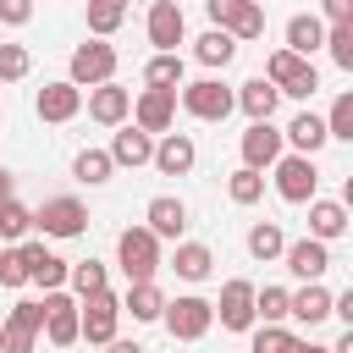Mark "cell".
<instances>
[{
    "label": "cell",
    "mask_w": 353,
    "mask_h": 353,
    "mask_svg": "<svg viewBox=\"0 0 353 353\" xmlns=\"http://www.w3.org/2000/svg\"><path fill=\"white\" fill-rule=\"evenodd\" d=\"M116 265H121L127 281H154V270H160V237L149 226H127L116 237Z\"/></svg>",
    "instance_id": "cell-1"
},
{
    "label": "cell",
    "mask_w": 353,
    "mask_h": 353,
    "mask_svg": "<svg viewBox=\"0 0 353 353\" xmlns=\"http://www.w3.org/2000/svg\"><path fill=\"white\" fill-rule=\"evenodd\" d=\"M160 325H165L176 342H199V336H210V325H215V309H210V298H199V292H182V298H165V309H160Z\"/></svg>",
    "instance_id": "cell-2"
},
{
    "label": "cell",
    "mask_w": 353,
    "mask_h": 353,
    "mask_svg": "<svg viewBox=\"0 0 353 353\" xmlns=\"http://www.w3.org/2000/svg\"><path fill=\"white\" fill-rule=\"evenodd\" d=\"M259 77H270L287 99H314V88H320V72H314V61H303V55H292L287 44L265 61V72Z\"/></svg>",
    "instance_id": "cell-3"
},
{
    "label": "cell",
    "mask_w": 353,
    "mask_h": 353,
    "mask_svg": "<svg viewBox=\"0 0 353 353\" xmlns=\"http://www.w3.org/2000/svg\"><path fill=\"white\" fill-rule=\"evenodd\" d=\"M116 325H121V298L105 287V292H88L83 303H77V342H94V347H105L110 336H116Z\"/></svg>",
    "instance_id": "cell-4"
},
{
    "label": "cell",
    "mask_w": 353,
    "mask_h": 353,
    "mask_svg": "<svg viewBox=\"0 0 353 353\" xmlns=\"http://www.w3.org/2000/svg\"><path fill=\"white\" fill-rule=\"evenodd\" d=\"M110 77H116V44H105V39H83V44L72 50V61H66V83L94 88V83H110Z\"/></svg>",
    "instance_id": "cell-5"
},
{
    "label": "cell",
    "mask_w": 353,
    "mask_h": 353,
    "mask_svg": "<svg viewBox=\"0 0 353 353\" xmlns=\"http://www.w3.org/2000/svg\"><path fill=\"white\" fill-rule=\"evenodd\" d=\"M33 226H39L44 237H83V232H88V204L72 199V193H55V199H44V204L33 210Z\"/></svg>",
    "instance_id": "cell-6"
},
{
    "label": "cell",
    "mask_w": 353,
    "mask_h": 353,
    "mask_svg": "<svg viewBox=\"0 0 353 353\" xmlns=\"http://www.w3.org/2000/svg\"><path fill=\"white\" fill-rule=\"evenodd\" d=\"M204 11H210V22L226 28L237 44L265 39V6H259V0H204Z\"/></svg>",
    "instance_id": "cell-7"
},
{
    "label": "cell",
    "mask_w": 353,
    "mask_h": 353,
    "mask_svg": "<svg viewBox=\"0 0 353 353\" xmlns=\"http://www.w3.org/2000/svg\"><path fill=\"white\" fill-rule=\"evenodd\" d=\"M182 110L199 121H226L237 110V94L221 77H199V83H182Z\"/></svg>",
    "instance_id": "cell-8"
},
{
    "label": "cell",
    "mask_w": 353,
    "mask_h": 353,
    "mask_svg": "<svg viewBox=\"0 0 353 353\" xmlns=\"http://www.w3.org/2000/svg\"><path fill=\"white\" fill-rule=\"evenodd\" d=\"M39 331H44V298H22V303H11V314L0 325V342H6V353H33Z\"/></svg>",
    "instance_id": "cell-9"
},
{
    "label": "cell",
    "mask_w": 353,
    "mask_h": 353,
    "mask_svg": "<svg viewBox=\"0 0 353 353\" xmlns=\"http://www.w3.org/2000/svg\"><path fill=\"white\" fill-rule=\"evenodd\" d=\"M270 171H276V193H281L287 204H309V199H314V188H320L314 154H281Z\"/></svg>",
    "instance_id": "cell-10"
},
{
    "label": "cell",
    "mask_w": 353,
    "mask_h": 353,
    "mask_svg": "<svg viewBox=\"0 0 353 353\" xmlns=\"http://www.w3.org/2000/svg\"><path fill=\"white\" fill-rule=\"evenodd\" d=\"M210 309H215L221 331H254V281L232 276V281L221 287V298H215Z\"/></svg>",
    "instance_id": "cell-11"
},
{
    "label": "cell",
    "mask_w": 353,
    "mask_h": 353,
    "mask_svg": "<svg viewBox=\"0 0 353 353\" xmlns=\"http://www.w3.org/2000/svg\"><path fill=\"white\" fill-rule=\"evenodd\" d=\"M132 121L143 127V132H171L176 127V88H143L138 99H132Z\"/></svg>",
    "instance_id": "cell-12"
},
{
    "label": "cell",
    "mask_w": 353,
    "mask_h": 353,
    "mask_svg": "<svg viewBox=\"0 0 353 353\" xmlns=\"http://www.w3.org/2000/svg\"><path fill=\"white\" fill-rule=\"evenodd\" d=\"M237 149H243V165H254V171H270V165L287 154L281 127H270V121H248V132L237 138Z\"/></svg>",
    "instance_id": "cell-13"
},
{
    "label": "cell",
    "mask_w": 353,
    "mask_h": 353,
    "mask_svg": "<svg viewBox=\"0 0 353 353\" xmlns=\"http://www.w3.org/2000/svg\"><path fill=\"white\" fill-rule=\"evenodd\" d=\"M143 33H149L154 50H176V44L188 39V17H182V6H176V0H154L149 17H143Z\"/></svg>",
    "instance_id": "cell-14"
},
{
    "label": "cell",
    "mask_w": 353,
    "mask_h": 353,
    "mask_svg": "<svg viewBox=\"0 0 353 353\" xmlns=\"http://www.w3.org/2000/svg\"><path fill=\"white\" fill-rule=\"evenodd\" d=\"M39 336H50V347H72L77 342V298H66L61 287L44 292V331Z\"/></svg>",
    "instance_id": "cell-15"
},
{
    "label": "cell",
    "mask_w": 353,
    "mask_h": 353,
    "mask_svg": "<svg viewBox=\"0 0 353 353\" xmlns=\"http://www.w3.org/2000/svg\"><path fill=\"white\" fill-rule=\"evenodd\" d=\"M33 110H39V121H72L77 110H83V88L77 83H66V77H55V83H44L39 88V99H33Z\"/></svg>",
    "instance_id": "cell-16"
},
{
    "label": "cell",
    "mask_w": 353,
    "mask_h": 353,
    "mask_svg": "<svg viewBox=\"0 0 353 353\" xmlns=\"http://www.w3.org/2000/svg\"><path fill=\"white\" fill-rule=\"evenodd\" d=\"M88 116H94L99 127H121V121L132 116V88H121L116 77H110V83H94V88H88Z\"/></svg>",
    "instance_id": "cell-17"
},
{
    "label": "cell",
    "mask_w": 353,
    "mask_h": 353,
    "mask_svg": "<svg viewBox=\"0 0 353 353\" xmlns=\"http://www.w3.org/2000/svg\"><path fill=\"white\" fill-rule=\"evenodd\" d=\"M193 160H199V149H193V138H188V132H160V138H154L149 165H154L160 176H188V171H193Z\"/></svg>",
    "instance_id": "cell-18"
},
{
    "label": "cell",
    "mask_w": 353,
    "mask_h": 353,
    "mask_svg": "<svg viewBox=\"0 0 353 353\" xmlns=\"http://www.w3.org/2000/svg\"><path fill=\"white\" fill-rule=\"evenodd\" d=\"M281 259H287V270H292L298 281H320V276L331 270V243H320V237H298V243L281 248Z\"/></svg>",
    "instance_id": "cell-19"
},
{
    "label": "cell",
    "mask_w": 353,
    "mask_h": 353,
    "mask_svg": "<svg viewBox=\"0 0 353 353\" xmlns=\"http://www.w3.org/2000/svg\"><path fill=\"white\" fill-rule=\"evenodd\" d=\"M143 226L165 243H182V232H188V204L176 199V193H160V199H149V210H143Z\"/></svg>",
    "instance_id": "cell-20"
},
{
    "label": "cell",
    "mask_w": 353,
    "mask_h": 353,
    "mask_svg": "<svg viewBox=\"0 0 353 353\" xmlns=\"http://www.w3.org/2000/svg\"><path fill=\"white\" fill-rule=\"evenodd\" d=\"M105 154H110L116 165H132V171H138V165H149V154H154V132H143L138 121H121Z\"/></svg>",
    "instance_id": "cell-21"
},
{
    "label": "cell",
    "mask_w": 353,
    "mask_h": 353,
    "mask_svg": "<svg viewBox=\"0 0 353 353\" xmlns=\"http://www.w3.org/2000/svg\"><path fill=\"white\" fill-rule=\"evenodd\" d=\"M22 259H28V281L39 287V292H55V287H66V259L61 254H50L44 243H22Z\"/></svg>",
    "instance_id": "cell-22"
},
{
    "label": "cell",
    "mask_w": 353,
    "mask_h": 353,
    "mask_svg": "<svg viewBox=\"0 0 353 353\" xmlns=\"http://www.w3.org/2000/svg\"><path fill=\"white\" fill-rule=\"evenodd\" d=\"M287 320H298V325H325V320H331V292H325L320 281H303L298 292H287Z\"/></svg>",
    "instance_id": "cell-23"
},
{
    "label": "cell",
    "mask_w": 353,
    "mask_h": 353,
    "mask_svg": "<svg viewBox=\"0 0 353 353\" xmlns=\"http://www.w3.org/2000/svg\"><path fill=\"white\" fill-rule=\"evenodd\" d=\"M276 105H281V88H276L270 77H248V83L237 88V110H243L248 121H270Z\"/></svg>",
    "instance_id": "cell-24"
},
{
    "label": "cell",
    "mask_w": 353,
    "mask_h": 353,
    "mask_svg": "<svg viewBox=\"0 0 353 353\" xmlns=\"http://www.w3.org/2000/svg\"><path fill=\"white\" fill-rule=\"evenodd\" d=\"M281 143H292V154H320V149L331 143V138H325V116H314V110H298V116L287 121Z\"/></svg>",
    "instance_id": "cell-25"
},
{
    "label": "cell",
    "mask_w": 353,
    "mask_h": 353,
    "mask_svg": "<svg viewBox=\"0 0 353 353\" xmlns=\"http://www.w3.org/2000/svg\"><path fill=\"white\" fill-rule=\"evenodd\" d=\"M342 232H347V204L342 199H309V237L336 243Z\"/></svg>",
    "instance_id": "cell-26"
},
{
    "label": "cell",
    "mask_w": 353,
    "mask_h": 353,
    "mask_svg": "<svg viewBox=\"0 0 353 353\" xmlns=\"http://www.w3.org/2000/svg\"><path fill=\"white\" fill-rule=\"evenodd\" d=\"M320 44H325V17H314V11H298V17L287 22V50L309 61Z\"/></svg>",
    "instance_id": "cell-27"
},
{
    "label": "cell",
    "mask_w": 353,
    "mask_h": 353,
    "mask_svg": "<svg viewBox=\"0 0 353 353\" xmlns=\"http://www.w3.org/2000/svg\"><path fill=\"white\" fill-rule=\"evenodd\" d=\"M160 309H165V292H160V281H127V298H121V314H132V320H160Z\"/></svg>",
    "instance_id": "cell-28"
},
{
    "label": "cell",
    "mask_w": 353,
    "mask_h": 353,
    "mask_svg": "<svg viewBox=\"0 0 353 353\" xmlns=\"http://www.w3.org/2000/svg\"><path fill=\"white\" fill-rule=\"evenodd\" d=\"M232 55H237V39L226 28H210V33L193 39V61L199 66H232Z\"/></svg>",
    "instance_id": "cell-29"
},
{
    "label": "cell",
    "mask_w": 353,
    "mask_h": 353,
    "mask_svg": "<svg viewBox=\"0 0 353 353\" xmlns=\"http://www.w3.org/2000/svg\"><path fill=\"white\" fill-rule=\"evenodd\" d=\"M171 270H176L182 281H210V270H215V254H210L204 243H176V254H171Z\"/></svg>",
    "instance_id": "cell-30"
},
{
    "label": "cell",
    "mask_w": 353,
    "mask_h": 353,
    "mask_svg": "<svg viewBox=\"0 0 353 353\" xmlns=\"http://www.w3.org/2000/svg\"><path fill=\"white\" fill-rule=\"evenodd\" d=\"M182 72H188V66H182L176 50H154L149 66H143V83H149V88H182Z\"/></svg>",
    "instance_id": "cell-31"
},
{
    "label": "cell",
    "mask_w": 353,
    "mask_h": 353,
    "mask_svg": "<svg viewBox=\"0 0 353 353\" xmlns=\"http://www.w3.org/2000/svg\"><path fill=\"white\" fill-rule=\"evenodd\" d=\"M226 199H232V204H243V210H248V204H259V199H265V171L237 165V171L226 176Z\"/></svg>",
    "instance_id": "cell-32"
},
{
    "label": "cell",
    "mask_w": 353,
    "mask_h": 353,
    "mask_svg": "<svg viewBox=\"0 0 353 353\" xmlns=\"http://www.w3.org/2000/svg\"><path fill=\"white\" fill-rule=\"evenodd\" d=\"M281 248H287V237H281V226H276V221H254V226H248V254H254L259 265L281 259Z\"/></svg>",
    "instance_id": "cell-33"
},
{
    "label": "cell",
    "mask_w": 353,
    "mask_h": 353,
    "mask_svg": "<svg viewBox=\"0 0 353 353\" xmlns=\"http://www.w3.org/2000/svg\"><path fill=\"white\" fill-rule=\"evenodd\" d=\"M110 171H116V160H110L105 149H83V154L72 160V176H77V182H88V188L110 182Z\"/></svg>",
    "instance_id": "cell-34"
},
{
    "label": "cell",
    "mask_w": 353,
    "mask_h": 353,
    "mask_svg": "<svg viewBox=\"0 0 353 353\" xmlns=\"http://www.w3.org/2000/svg\"><path fill=\"white\" fill-rule=\"evenodd\" d=\"M28 232H33V210L17 204V193L0 199V243H17V237H28Z\"/></svg>",
    "instance_id": "cell-35"
},
{
    "label": "cell",
    "mask_w": 353,
    "mask_h": 353,
    "mask_svg": "<svg viewBox=\"0 0 353 353\" xmlns=\"http://www.w3.org/2000/svg\"><path fill=\"white\" fill-rule=\"evenodd\" d=\"M127 17V0H88V33L94 39H110Z\"/></svg>",
    "instance_id": "cell-36"
},
{
    "label": "cell",
    "mask_w": 353,
    "mask_h": 353,
    "mask_svg": "<svg viewBox=\"0 0 353 353\" xmlns=\"http://www.w3.org/2000/svg\"><path fill=\"white\" fill-rule=\"evenodd\" d=\"M287 320V287H254V325Z\"/></svg>",
    "instance_id": "cell-37"
},
{
    "label": "cell",
    "mask_w": 353,
    "mask_h": 353,
    "mask_svg": "<svg viewBox=\"0 0 353 353\" xmlns=\"http://www.w3.org/2000/svg\"><path fill=\"white\" fill-rule=\"evenodd\" d=\"M320 50H331V61L342 72H353V22H325V44Z\"/></svg>",
    "instance_id": "cell-38"
},
{
    "label": "cell",
    "mask_w": 353,
    "mask_h": 353,
    "mask_svg": "<svg viewBox=\"0 0 353 353\" xmlns=\"http://www.w3.org/2000/svg\"><path fill=\"white\" fill-rule=\"evenodd\" d=\"M325 138L353 143V94H336V99H331V110H325Z\"/></svg>",
    "instance_id": "cell-39"
},
{
    "label": "cell",
    "mask_w": 353,
    "mask_h": 353,
    "mask_svg": "<svg viewBox=\"0 0 353 353\" xmlns=\"http://www.w3.org/2000/svg\"><path fill=\"white\" fill-rule=\"evenodd\" d=\"M66 281L77 287V298H88V292H105V287H110V276H105V265H99V259H77V265L66 270Z\"/></svg>",
    "instance_id": "cell-40"
},
{
    "label": "cell",
    "mask_w": 353,
    "mask_h": 353,
    "mask_svg": "<svg viewBox=\"0 0 353 353\" xmlns=\"http://www.w3.org/2000/svg\"><path fill=\"white\" fill-rule=\"evenodd\" d=\"M292 331L276 320V325H254V342H248V353H292Z\"/></svg>",
    "instance_id": "cell-41"
},
{
    "label": "cell",
    "mask_w": 353,
    "mask_h": 353,
    "mask_svg": "<svg viewBox=\"0 0 353 353\" xmlns=\"http://www.w3.org/2000/svg\"><path fill=\"white\" fill-rule=\"evenodd\" d=\"M28 72H33V55H28L22 44H6V39H0V83H22Z\"/></svg>",
    "instance_id": "cell-42"
},
{
    "label": "cell",
    "mask_w": 353,
    "mask_h": 353,
    "mask_svg": "<svg viewBox=\"0 0 353 353\" xmlns=\"http://www.w3.org/2000/svg\"><path fill=\"white\" fill-rule=\"evenodd\" d=\"M0 287H28V259H22V243L0 248Z\"/></svg>",
    "instance_id": "cell-43"
},
{
    "label": "cell",
    "mask_w": 353,
    "mask_h": 353,
    "mask_svg": "<svg viewBox=\"0 0 353 353\" xmlns=\"http://www.w3.org/2000/svg\"><path fill=\"white\" fill-rule=\"evenodd\" d=\"M33 22V0H0V28H28Z\"/></svg>",
    "instance_id": "cell-44"
},
{
    "label": "cell",
    "mask_w": 353,
    "mask_h": 353,
    "mask_svg": "<svg viewBox=\"0 0 353 353\" xmlns=\"http://www.w3.org/2000/svg\"><path fill=\"white\" fill-rule=\"evenodd\" d=\"M325 22H353V0H320Z\"/></svg>",
    "instance_id": "cell-45"
},
{
    "label": "cell",
    "mask_w": 353,
    "mask_h": 353,
    "mask_svg": "<svg viewBox=\"0 0 353 353\" xmlns=\"http://www.w3.org/2000/svg\"><path fill=\"white\" fill-rule=\"evenodd\" d=\"M105 353H143V347H138V342H121V336H110V342H105Z\"/></svg>",
    "instance_id": "cell-46"
},
{
    "label": "cell",
    "mask_w": 353,
    "mask_h": 353,
    "mask_svg": "<svg viewBox=\"0 0 353 353\" xmlns=\"http://www.w3.org/2000/svg\"><path fill=\"white\" fill-rule=\"evenodd\" d=\"M292 353H331L325 342H292Z\"/></svg>",
    "instance_id": "cell-47"
},
{
    "label": "cell",
    "mask_w": 353,
    "mask_h": 353,
    "mask_svg": "<svg viewBox=\"0 0 353 353\" xmlns=\"http://www.w3.org/2000/svg\"><path fill=\"white\" fill-rule=\"evenodd\" d=\"M0 199H11V171L0 165Z\"/></svg>",
    "instance_id": "cell-48"
},
{
    "label": "cell",
    "mask_w": 353,
    "mask_h": 353,
    "mask_svg": "<svg viewBox=\"0 0 353 353\" xmlns=\"http://www.w3.org/2000/svg\"><path fill=\"white\" fill-rule=\"evenodd\" d=\"M0 353H6V342H0Z\"/></svg>",
    "instance_id": "cell-49"
}]
</instances>
